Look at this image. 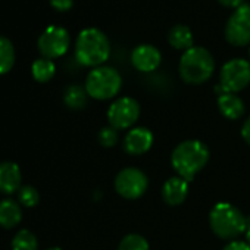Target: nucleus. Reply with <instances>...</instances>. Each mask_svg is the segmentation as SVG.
Here are the masks:
<instances>
[{
  "label": "nucleus",
  "mask_w": 250,
  "mask_h": 250,
  "mask_svg": "<svg viewBox=\"0 0 250 250\" xmlns=\"http://www.w3.org/2000/svg\"><path fill=\"white\" fill-rule=\"evenodd\" d=\"M225 39L232 46H246L250 43V5L243 3L234 9L225 25Z\"/></svg>",
  "instance_id": "obj_9"
},
{
  "label": "nucleus",
  "mask_w": 250,
  "mask_h": 250,
  "mask_svg": "<svg viewBox=\"0 0 250 250\" xmlns=\"http://www.w3.org/2000/svg\"><path fill=\"white\" fill-rule=\"evenodd\" d=\"M122 85L119 72L112 66H97L90 71L85 78V91L96 100H107L115 97Z\"/></svg>",
  "instance_id": "obj_5"
},
{
  "label": "nucleus",
  "mask_w": 250,
  "mask_h": 250,
  "mask_svg": "<svg viewBox=\"0 0 250 250\" xmlns=\"http://www.w3.org/2000/svg\"><path fill=\"white\" fill-rule=\"evenodd\" d=\"M21 187V169L14 162L0 164V191L11 194Z\"/></svg>",
  "instance_id": "obj_14"
},
{
  "label": "nucleus",
  "mask_w": 250,
  "mask_h": 250,
  "mask_svg": "<svg viewBox=\"0 0 250 250\" xmlns=\"http://www.w3.org/2000/svg\"><path fill=\"white\" fill-rule=\"evenodd\" d=\"M39 243L36 235L28 229H21L12 240V250H37Z\"/></svg>",
  "instance_id": "obj_21"
},
{
  "label": "nucleus",
  "mask_w": 250,
  "mask_h": 250,
  "mask_svg": "<svg viewBox=\"0 0 250 250\" xmlns=\"http://www.w3.org/2000/svg\"><path fill=\"white\" fill-rule=\"evenodd\" d=\"M69 43H71L69 33L63 27L52 25L40 34L37 46L43 58L55 59V58H61L68 52Z\"/></svg>",
  "instance_id": "obj_10"
},
{
  "label": "nucleus",
  "mask_w": 250,
  "mask_h": 250,
  "mask_svg": "<svg viewBox=\"0 0 250 250\" xmlns=\"http://www.w3.org/2000/svg\"><path fill=\"white\" fill-rule=\"evenodd\" d=\"M149 187L146 174L137 168H125L115 178V190L124 199H139Z\"/></svg>",
  "instance_id": "obj_8"
},
{
  "label": "nucleus",
  "mask_w": 250,
  "mask_h": 250,
  "mask_svg": "<svg viewBox=\"0 0 250 250\" xmlns=\"http://www.w3.org/2000/svg\"><path fill=\"white\" fill-rule=\"evenodd\" d=\"M218 107L227 119H238L244 115V103L235 93H224L218 97Z\"/></svg>",
  "instance_id": "obj_15"
},
{
  "label": "nucleus",
  "mask_w": 250,
  "mask_h": 250,
  "mask_svg": "<svg viewBox=\"0 0 250 250\" xmlns=\"http://www.w3.org/2000/svg\"><path fill=\"white\" fill-rule=\"evenodd\" d=\"M50 5L52 8H55L56 11L65 12L69 11L74 5V0H50Z\"/></svg>",
  "instance_id": "obj_25"
},
{
  "label": "nucleus",
  "mask_w": 250,
  "mask_h": 250,
  "mask_svg": "<svg viewBox=\"0 0 250 250\" xmlns=\"http://www.w3.org/2000/svg\"><path fill=\"white\" fill-rule=\"evenodd\" d=\"M249 55H250V52H249Z\"/></svg>",
  "instance_id": "obj_31"
},
{
  "label": "nucleus",
  "mask_w": 250,
  "mask_h": 250,
  "mask_svg": "<svg viewBox=\"0 0 250 250\" xmlns=\"http://www.w3.org/2000/svg\"><path fill=\"white\" fill-rule=\"evenodd\" d=\"M31 72L36 81L39 83H47L53 78L55 72H56V66L53 63L52 59L47 58H39L34 61L33 66H31Z\"/></svg>",
  "instance_id": "obj_19"
},
{
  "label": "nucleus",
  "mask_w": 250,
  "mask_h": 250,
  "mask_svg": "<svg viewBox=\"0 0 250 250\" xmlns=\"http://www.w3.org/2000/svg\"><path fill=\"white\" fill-rule=\"evenodd\" d=\"M246 240H247V244L250 246V219H247V229H246Z\"/></svg>",
  "instance_id": "obj_29"
},
{
  "label": "nucleus",
  "mask_w": 250,
  "mask_h": 250,
  "mask_svg": "<svg viewBox=\"0 0 250 250\" xmlns=\"http://www.w3.org/2000/svg\"><path fill=\"white\" fill-rule=\"evenodd\" d=\"M110 55V44L103 31L99 28L83 30L75 42V58L84 66H100Z\"/></svg>",
  "instance_id": "obj_2"
},
{
  "label": "nucleus",
  "mask_w": 250,
  "mask_h": 250,
  "mask_svg": "<svg viewBox=\"0 0 250 250\" xmlns=\"http://www.w3.org/2000/svg\"><path fill=\"white\" fill-rule=\"evenodd\" d=\"M209 161V149L199 140H186L180 143L172 155L171 164L177 171L178 177L186 181H191L199 171L205 168Z\"/></svg>",
  "instance_id": "obj_1"
},
{
  "label": "nucleus",
  "mask_w": 250,
  "mask_h": 250,
  "mask_svg": "<svg viewBox=\"0 0 250 250\" xmlns=\"http://www.w3.org/2000/svg\"><path fill=\"white\" fill-rule=\"evenodd\" d=\"M118 250H149V243L140 234H128L121 240Z\"/></svg>",
  "instance_id": "obj_22"
},
{
  "label": "nucleus",
  "mask_w": 250,
  "mask_h": 250,
  "mask_svg": "<svg viewBox=\"0 0 250 250\" xmlns=\"http://www.w3.org/2000/svg\"><path fill=\"white\" fill-rule=\"evenodd\" d=\"M188 194V181L181 177L169 178L162 187V197L171 206L181 205Z\"/></svg>",
  "instance_id": "obj_13"
},
{
  "label": "nucleus",
  "mask_w": 250,
  "mask_h": 250,
  "mask_svg": "<svg viewBox=\"0 0 250 250\" xmlns=\"http://www.w3.org/2000/svg\"><path fill=\"white\" fill-rule=\"evenodd\" d=\"M241 137L250 146V116L244 121L243 127H241Z\"/></svg>",
  "instance_id": "obj_27"
},
{
  "label": "nucleus",
  "mask_w": 250,
  "mask_h": 250,
  "mask_svg": "<svg viewBox=\"0 0 250 250\" xmlns=\"http://www.w3.org/2000/svg\"><path fill=\"white\" fill-rule=\"evenodd\" d=\"M47 250H62V249H59V247H50V249H47Z\"/></svg>",
  "instance_id": "obj_30"
},
{
  "label": "nucleus",
  "mask_w": 250,
  "mask_h": 250,
  "mask_svg": "<svg viewBox=\"0 0 250 250\" xmlns=\"http://www.w3.org/2000/svg\"><path fill=\"white\" fill-rule=\"evenodd\" d=\"M152 145H153V134L149 128L145 127L133 128L124 139V150L133 156H139L149 152Z\"/></svg>",
  "instance_id": "obj_11"
},
{
  "label": "nucleus",
  "mask_w": 250,
  "mask_h": 250,
  "mask_svg": "<svg viewBox=\"0 0 250 250\" xmlns=\"http://www.w3.org/2000/svg\"><path fill=\"white\" fill-rule=\"evenodd\" d=\"M140 116V104L133 97H121L115 100L109 110L107 119L115 130H127L137 122Z\"/></svg>",
  "instance_id": "obj_7"
},
{
  "label": "nucleus",
  "mask_w": 250,
  "mask_h": 250,
  "mask_svg": "<svg viewBox=\"0 0 250 250\" xmlns=\"http://www.w3.org/2000/svg\"><path fill=\"white\" fill-rule=\"evenodd\" d=\"M161 52L152 44H140L131 53V63L140 72H152L161 65Z\"/></svg>",
  "instance_id": "obj_12"
},
{
  "label": "nucleus",
  "mask_w": 250,
  "mask_h": 250,
  "mask_svg": "<svg viewBox=\"0 0 250 250\" xmlns=\"http://www.w3.org/2000/svg\"><path fill=\"white\" fill-rule=\"evenodd\" d=\"M118 130L113 127H103L99 133V143L103 147H113L118 143Z\"/></svg>",
  "instance_id": "obj_24"
},
{
  "label": "nucleus",
  "mask_w": 250,
  "mask_h": 250,
  "mask_svg": "<svg viewBox=\"0 0 250 250\" xmlns=\"http://www.w3.org/2000/svg\"><path fill=\"white\" fill-rule=\"evenodd\" d=\"M168 42L174 49L178 50H188L193 47V34L187 25L177 24L168 33Z\"/></svg>",
  "instance_id": "obj_17"
},
{
  "label": "nucleus",
  "mask_w": 250,
  "mask_h": 250,
  "mask_svg": "<svg viewBox=\"0 0 250 250\" xmlns=\"http://www.w3.org/2000/svg\"><path fill=\"white\" fill-rule=\"evenodd\" d=\"M250 84V63L246 59L235 58L228 61L219 74V85L227 93H238Z\"/></svg>",
  "instance_id": "obj_6"
},
{
  "label": "nucleus",
  "mask_w": 250,
  "mask_h": 250,
  "mask_svg": "<svg viewBox=\"0 0 250 250\" xmlns=\"http://www.w3.org/2000/svg\"><path fill=\"white\" fill-rule=\"evenodd\" d=\"M222 250H250V246L247 244V241L232 240V241H229Z\"/></svg>",
  "instance_id": "obj_26"
},
{
  "label": "nucleus",
  "mask_w": 250,
  "mask_h": 250,
  "mask_svg": "<svg viewBox=\"0 0 250 250\" xmlns=\"http://www.w3.org/2000/svg\"><path fill=\"white\" fill-rule=\"evenodd\" d=\"M20 205L22 206H27V208H33L39 203L40 200V194L39 191L31 187V186H25V187H21L20 188Z\"/></svg>",
  "instance_id": "obj_23"
},
{
  "label": "nucleus",
  "mask_w": 250,
  "mask_h": 250,
  "mask_svg": "<svg viewBox=\"0 0 250 250\" xmlns=\"http://www.w3.org/2000/svg\"><path fill=\"white\" fill-rule=\"evenodd\" d=\"M15 65V49L12 42L0 36V75L9 72Z\"/></svg>",
  "instance_id": "obj_18"
},
{
  "label": "nucleus",
  "mask_w": 250,
  "mask_h": 250,
  "mask_svg": "<svg viewBox=\"0 0 250 250\" xmlns=\"http://www.w3.org/2000/svg\"><path fill=\"white\" fill-rule=\"evenodd\" d=\"M215 69V61L210 52L200 46L186 50L180 59V77L187 84H202L208 81Z\"/></svg>",
  "instance_id": "obj_4"
},
{
  "label": "nucleus",
  "mask_w": 250,
  "mask_h": 250,
  "mask_svg": "<svg viewBox=\"0 0 250 250\" xmlns=\"http://www.w3.org/2000/svg\"><path fill=\"white\" fill-rule=\"evenodd\" d=\"M22 219V212L20 203L6 199L0 202V225L3 228H14Z\"/></svg>",
  "instance_id": "obj_16"
},
{
  "label": "nucleus",
  "mask_w": 250,
  "mask_h": 250,
  "mask_svg": "<svg viewBox=\"0 0 250 250\" xmlns=\"http://www.w3.org/2000/svg\"><path fill=\"white\" fill-rule=\"evenodd\" d=\"M209 225L216 237L232 241L246 232L247 218L231 203L219 202L209 213Z\"/></svg>",
  "instance_id": "obj_3"
},
{
  "label": "nucleus",
  "mask_w": 250,
  "mask_h": 250,
  "mask_svg": "<svg viewBox=\"0 0 250 250\" xmlns=\"http://www.w3.org/2000/svg\"><path fill=\"white\" fill-rule=\"evenodd\" d=\"M218 2L225 6V8H232V9H237L243 5V0H218Z\"/></svg>",
  "instance_id": "obj_28"
},
{
  "label": "nucleus",
  "mask_w": 250,
  "mask_h": 250,
  "mask_svg": "<svg viewBox=\"0 0 250 250\" xmlns=\"http://www.w3.org/2000/svg\"><path fill=\"white\" fill-rule=\"evenodd\" d=\"M87 91L84 87L81 85H69L65 91V96H63V100L66 103L68 107L71 109H83L87 103Z\"/></svg>",
  "instance_id": "obj_20"
}]
</instances>
